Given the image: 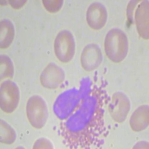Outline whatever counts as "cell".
<instances>
[{
    "mask_svg": "<svg viewBox=\"0 0 149 149\" xmlns=\"http://www.w3.org/2000/svg\"><path fill=\"white\" fill-rule=\"evenodd\" d=\"M15 29L13 23L8 19L2 20L0 23V44L1 48H7L13 41Z\"/></svg>",
    "mask_w": 149,
    "mask_h": 149,
    "instance_id": "3",
    "label": "cell"
},
{
    "mask_svg": "<svg viewBox=\"0 0 149 149\" xmlns=\"http://www.w3.org/2000/svg\"><path fill=\"white\" fill-rule=\"evenodd\" d=\"M43 4L48 11L52 13L58 12L61 8L63 1L61 0L43 1Z\"/></svg>",
    "mask_w": 149,
    "mask_h": 149,
    "instance_id": "4",
    "label": "cell"
},
{
    "mask_svg": "<svg viewBox=\"0 0 149 149\" xmlns=\"http://www.w3.org/2000/svg\"><path fill=\"white\" fill-rule=\"evenodd\" d=\"M26 1H9V2L12 7L15 9L21 8L26 3Z\"/></svg>",
    "mask_w": 149,
    "mask_h": 149,
    "instance_id": "5",
    "label": "cell"
},
{
    "mask_svg": "<svg viewBox=\"0 0 149 149\" xmlns=\"http://www.w3.org/2000/svg\"><path fill=\"white\" fill-rule=\"evenodd\" d=\"M56 54L63 62L69 61L74 52V42L72 35L69 31L63 30L58 34L55 42Z\"/></svg>",
    "mask_w": 149,
    "mask_h": 149,
    "instance_id": "1",
    "label": "cell"
},
{
    "mask_svg": "<svg viewBox=\"0 0 149 149\" xmlns=\"http://www.w3.org/2000/svg\"><path fill=\"white\" fill-rule=\"evenodd\" d=\"M86 17L90 27L94 29H101L107 22V10L101 4L94 3L88 8Z\"/></svg>",
    "mask_w": 149,
    "mask_h": 149,
    "instance_id": "2",
    "label": "cell"
}]
</instances>
